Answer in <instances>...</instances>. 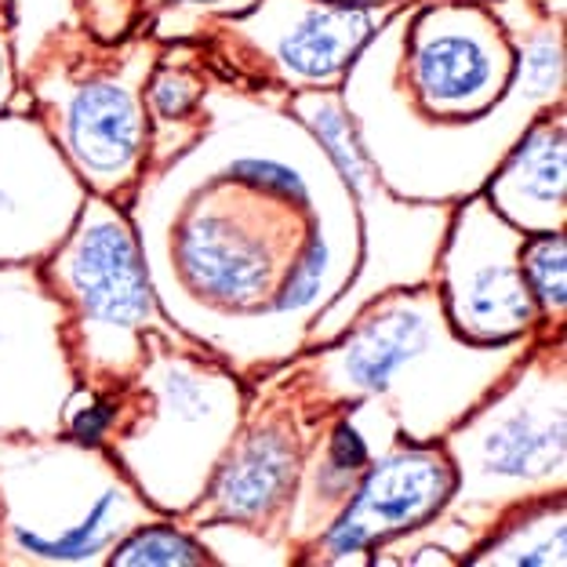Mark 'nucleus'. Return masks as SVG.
<instances>
[{
    "label": "nucleus",
    "instance_id": "obj_1",
    "mask_svg": "<svg viewBox=\"0 0 567 567\" xmlns=\"http://www.w3.org/2000/svg\"><path fill=\"white\" fill-rule=\"evenodd\" d=\"M200 132L142 172L127 204L167 320L240 379L306 350L360 266V212L339 164L274 87L215 81Z\"/></svg>",
    "mask_w": 567,
    "mask_h": 567
},
{
    "label": "nucleus",
    "instance_id": "obj_2",
    "mask_svg": "<svg viewBox=\"0 0 567 567\" xmlns=\"http://www.w3.org/2000/svg\"><path fill=\"white\" fill-rule=\"evenodd\" d=\"M535 339L466 342L451 328L436 284H415L375 295L331 342L262 379L280 382L313 415L371 396L404 441L433 444L517 368Z\"/></svg>",
    "mask_w": 567,
    "mask_h": 567
},
{
    "label": "nucleus",
    "instance_id": "obj_3",
    "mask_svg": "<svg viewBox=\"0 0 567 567\" xmlns=\"http://www.w3.org/2000/svg\"><path fill=\"white\" fill-rule=\"evenodd\" d=\"M455 470L444 509L419 532L371 553V564H404L415 549H441L455 564L527 502L567 487V342L538 334L517 368L441 436Z\"/></svg>",
    "mask_w": 567,
    "mask_h": 567
},
{
    "label": "nucleus",
    "instance_id": "obj_4",
    "mask_svg": "<svg viewBox=\"0 0 567 567\" xmlns=\"http://www.w3.org/2000/svg\"><path fill=\"white\" fill-rule=\"evenodd\" d=\"M248 401V379L197 342L150 334L132 382L106 396L99 444L164 517H186L223 466Z\"/></svg>",
    "mask_w": 567,
    "mask_h": 567
},
{
    "label": "nucleus",
    "instance_id": "obj_5",
    "mask_svg": "<svg viewBox=\"0 0 567 567\" xmlns=\"http://www.w3.org/2000/svg\"><path fill=\"white\" fill-rule=\"evenodd\" d=\"M164 513L81 436L0 433V567H102Z\"/></svg>",
    "mask_w": 567,
    "mask_h": 567
},
{
    "label": "nucleus",
    "instance_id": "obj_6",
    "mask_svg": "<svg viewBox=\"0 0 567 567\" xmlns=\"http://www.w3.org/2000/svg\"><path fill=\"white\" fill-rule=\"evenodd\" d=\"M41 277L66 313V350L81 390L117 393L142 368L150 334L193 342L167 320L142 262L132 215L87 193L66 240L41 262Z\"/></svg>",
    "mask_w": 567,
    "mask_h": 567
},
{
    "label": "nucleus",
    "instance_id": "obj_7",
    "mask_svg": "<svg viewBox=\"0 0 567 567\" xmlns=\"http://www.w3.org/2000/svg\"><path fill=\"white\" fill-rule=\"evenodd\" d=\"M164 44L135 33L117 44H102L84 33V51L62 48L37 55L30 87L33 113L55 138L62 157L87 193L127 208L146 172L150 110L146 84Z\"/></svg>",
    "mask_w": 567,
    "mask_h": 567
},
{
    "label": "nucleus",
    "instance_id": "obj_8",
    "mask_svg": "<svg viewBox=\"0 0 567 567\" xmlns=\"http://www.w3.org/2000/svg\"><path fill=\"white\" fill-rule=\"evenodd\" d=\"M288 110L328 146L360 212V266L346 291L309 328L306 350H313V346L331 342L375 295L436 280V259H441V244L455 204L401 200L385 189L353 135L339 87L295 92L288 95Z\"/></svg>",
    "mask_w": 567,
    "mask_h": 567
},
{
    "label": "nucleus",
    "instance_id": "obj_9",
    "mask_svg": "<svg viewBox=\"0 0 567 567\" xmlns=\"http://www.w3.org/2000/svg\"><path fill=\"white\" fill-rule=\"evenodd\" d=\"M404 8V4H401ZM396 4H342V0H259L244 16L218 19L200 37L212 66L229 81L274 92L339 87L350 62L375 37Z\"/></svg>",
    "mask_w": 567,
    "mask_h": 567
},
{
    "label": "nucleus",
    "instance_id": "obj_10",
    "mask_svg": "<svg viewBox=\"0 0 567 567\" xmlns=\"http://www.w3.org/2000/svg\"><path fill=\"white\" fill-rule=\"evenodd\" d=\"M248 415L229 444L208 492L178 524H248L255 532L280 538L295 484L324 415L306 411L274 379H255Z\"/></svg>",
    "mask_w": 567,
    "mask_h": 567
},
{
    "label": "nucleus",
    "instance_id": "obj_11",
    "mask_svg": "<svg viewBox=\"0 0 567 567\" xmlns=\"http://www.w3.org/2000/svg\"><path fill=\"white\" fill-rule=\"evenodd\" d=\"M520 244L524 234L484 193L451 208L433 284L451 328L466 342L498 346L543 334V313L520 274Z\"/></svg>",
    "mask_w": 567,
    "mask_h": 567
},
{
    "label": "nucleus",
    "instance_id": "obj_12",
    "mask_svg": "<svg viewBox=\"0 0 567 567\" xmlns=\"http://www.w3.org/2000/svg\"><path fill=\"white\" fill-rule=\"evenodd\" d=\"M76 393L66 313L41 266H0V433H66Z\"/></svg>",
    "mask_w": 567,
    "mask_h": 567
},
{
    "label": "nucleus",
    "instance_id": "obj_13",
    "mask_svg": "<svg viewBox=\"0 0 567 567\" xmlns=\"http://www.w3.org/2000/svg\"><path fill=\"white\" fill-rule=\"evenodd\" d=\"M451 487H455V470H451L441 441L415 444L401 436V441L385 444L360 476L339 520L317 538L302 564H371V553L379 546L430 524L451 498Z\"/></svg>",
    "mask_w": 567,
    "mask_h": 567
},
{
    "label": "nucleus",
    "instance_id": "obj_14",
    "mask_svg": "<svg viewBox=\"0 0 567 567\" xmlns=\"http://www.w3.org/2000/svg\"><path fill=\"white\" fill-rule=\"evenodd\" d=\"M87 186L37 113H0V266H41L73 229Z\"/></svg>",
    "mask_w": 567,
    "mask_h": 567
},
{
    "label": "nucleus",
    "instance_id": "obj_15",
    "mask_svg": "<svg viewBox=\"0 0 567 567\" xmlns=\"http://www.w3.org/2000/svg\"><path fill=\"white\" fill-rule=\"evenodd\" d=\"M401 436L404 433L396 419L371 396L328 411L306 455L288 517L280 527V543L288 546L291 564H302L317 538L339 520L371 458Z\"/></svg>",
    "mask_w": 567,
    "mask_h": 567
},
{
    "label": "nucleus",
    "instance_id": "obj_16",
    "mask_svg": "<svg viewBox=\"0 0 567 567\" xmlns=\"http://www.w3.org/2000/svg\"><path fill=\"white\" fill-rule=\"evenodd\" d=\"M492 208L520 234H557L567 218V121L564 102L543 110L484 183Z\"/></svg>",
    "mask_w": 567,
    "mask_h": 567
},
{
    "label": "nucleus",
    "instance_id": "obj_17",
    "mask_svg": "<svg viewBox=\"0 0 567 567\" xmlns=\"http://www.w3.org/2000/svg\"><path fill=\"white\" fill-rule=\"evenodd\" d=\"M470 567H564L567 564V498L549 495L506 513L466 560Z\"/></svg>",
    "mask_w": 567,
    "mask_h": 567
},
{
    "label": "nucleus",
    "instance_id": "obj_18",
    "mask_svg": "<svg viewBox=\"0 0 567 567\" xmlns=\"http://www.w3.org/2000/svg\"><path fill=\"white\" fill-rule=\"evenodd\" d=\"M520 274L527 291L543 313V334L567 331V237L557 234H527L520 244Z\"/></svg>",
    "mask_w": 567,
    "mask_h": 567
},
{
    "label": "nucleus",
    "instance_id": "obj_19",
    "mask_svg": "<svg viewBox=\"0 0 567 567\" xmlns=\"http://www.w3.org/2000/svg\"><path fill=\"white\" fill-rule=\"evenodd\" d=\"M189 564H197V567L215 564V557L208 553V546L175 517L135 527L110 557V567H189Z\"/></svg>",
    "mask_w": 567,
    "mask_h": 567
},
{
    "label": "nucleus",
    "instance_id": "obj_20",
    "mask_svg": "<svg viewBox=\"0 0 567 567\" xmlns=\"http://www.w3.org/2000/svg\"><path fill=\"white\" fill-rule=\"evenodd\" d=\"M259 0H138L142 33H150L161 44L200 41L218 19L244 16Z\"/></svg>",
    "mask_w": 567,
    "mask_h": 567
},
{
    "label": "nucleus",
    "instance_id": "obj_21",
    "mask_svg": "<svg viewBox=\"0 0 567 567\" xmlns=\"http://www.w3.org/2000/svg\"><path fill=\"white\" fill-rule=\"evenodd\" d=\"M189 532L208 546L215 564H266V567L291 564V553L280 538L255 532L248 524H197Z\"/></svg>",
    "mask_w": 567,
    "mask_h": 567
},
{
    "label": "nucleus",
    "instance_id": "obj_22",
    "mask_svg": "<svg viewBox=\"0 0 567 567\" xmlns=\"http://www.w3.org/2000/svg\"><path fill=\"white\" fill-rule=\"evenodd\" d=\"M19 95V66H16V25H11V4L0 0V113L11 110Z\"/></svg>",
    "mask_w": 567,
    "mask_h": 567
},
{
    "label": "nucleus",
    "instance_id": "obj_23",
    "mask_svg": "<svg viewBox=\"0 0 567 567\" xmlns=\"http://www.w3.org/2000/svg\"><path fill=\"white\" fill-rule=\"evenodd\" d=\"M342 4H408V0H342Z\"/></svg>",
    "mask_w": 567,
    "mask_h": 567
}]
</instances>
